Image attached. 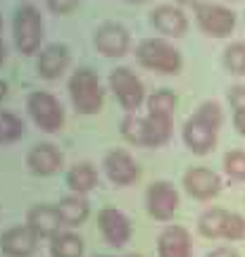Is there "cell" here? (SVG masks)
<instances>
[{"label":"cell","instance_id":"cell-1","mask_svg":"<svg viewBox=\"0 0 245 257\" xmlns=\"http://www.w3.org/2000/svg\"><path fill=\"white\" fill-rule=\"evenodd\" d=\"M221 126V110L217 102H202L198 112L183 126V141L193 153L205 155L217 141V128Z\"/></svg>","mask_w":245,"mask_h":257},{"label":"cell","instance_id":"cell-2","mask_svg":"<svg viewBox=\"0 0 245 257\" xmlns=\"http://www.w3.org/2000/svg\"><path fill=\"white\" fill-rule=\"evenodd\" d=\"M138 62L148 67V69H155L160 74H176L181 69V55L174 46H169L162 38H148L143 41L136 50Z\"/></svg>","mask_w":245,"mask_h":257},{"label":"cell","instance_id":"cell-3","mask_svg":"<svg viewBox=\"0 0 245 257\" xmlns=\"http://www.w3.org/2000/svg\"><path fill=\"white\" fill-rule=\"evenodd\" d=\"M74 107L81 114H95L102 105V88H100L98 76L91 69H79L69 81Z\"/></svg>","mask_w":245,"mask_h":257},{"label":"cell","instance_id":"cell-4","mask_svg":"<svg viewBox=\"0 0 245 257\" xmlns=\"http://www.w3.org/2000/svg\"><path fill=\"white\" fill-rule=\"evenodd\" d=\"M43 38V19L34 5H22L15 15V41H17L19 53L31 55L36 53Z\"/></svg>","mask_w":245,"mask_h":257},{"label":"cell","instance_id":"cell-5","mask_svg":"<svg viewBox=\"0 0 245 257\" xmlns=\"http://www.w3.org/2000/svg\"><path fill=\"white\" fill-rule=\"evenodd\" d=\"M27 107H29V112H31L34 121H36L43 131L53 134V131H60V128H62V124H64L62 107H60V102L55 100L50 93H41V91L31 93Z\"/></svg>","mask_w":245,"mask_h":257},{"label":"cell","instance_id":"cell-6","mask_svg":"<svg viewBox=\"0 0 245 257\" xmlns=\"http://www.w3.org/2000/svg\"><path fill=\"white\" fill-rule=\"evenodd\" d=\"M195 19H198V27L207 34V36L214 38H224L228 36L233 27H236V15L231 10L221 8V5H198L195 10Z\"/></svg>","mask_w":245,"mask_h":257},{"label":"cell","instance_id":"cell-7","mask_svg":"<svg viewBox=\"0 0 245 257\" xmlns=\"http://www.w3.org/2000/svg\"><path fill=\"white\" fill-rule=\"evenodd\" d=\"M109 86H112V91L114 95L119 98L121 102V107L129 112H134L141 107V102H143V83L136 79V74H131L127 67H119L114 72L109 74Z\"/></svg>","mask_w":245,"mask_h":257},{"label":"cell","instance_id":"cell-8","mask_svg":"<svg viewBox=\"0 0 245 257\" xmlns=\"http://www.w3.org/2000/svg\"><path fill=\"white\" fill-rule=\"evenodd\" d=\"M38 233L29 224L24 226H12L0 236V250L10 257H29L36 250Z\"/></svg>","mask_w":245,"mask_h":257},{"label":"cell","instance_id":"cell-9","mask_svg":"<svg viewBox=\"0 0 245 257\" xmlns=\"http://www.w3.org/2000/svg\"><path fill=\"white\" fill-rule=\"evenodd\" d=\"M98 224H100V231H102L105 240H107L112 248H121L131 238V224H129V219L119 210H112V207L100 210Z\"/></svg>","mask_w":245,"mask_h":257},{"label":"cell","instance_id":"cell-10","mask_svg":"<svg viewBox=\"0 0 245 257\" xmlns=\"http://www.w3.org/2000/svg\"><path fill=\"white\" fill-rule=\"evenodd\" d=\"M179 207V193L174 191L172 184L167 181H157L150 186L148 191V212L153 214L155 219H169Z\"/></svg>","mask_w":245,"mask_h":257},{"label":"cell","instance_id":"cell-11","mask_svg":"<svg viewBox=\"0 0 245 257\" xmlns=\"http://www.w3.org/2000/svg\"><path fill=\"white\" fill-rule=\"evenodd\" d=\"M183 186L186 191L191 193L193 198L198 200H207L212 195H217L219 188H221V181L214 172H209L205 167H195V169H188L186 176H183Z\"/></svg>","mask_w":245,"mask_h":257},{"label":"cell","instance_id":"cell-12","mask_svg":"<svg viewBox=\"0 0 245 257\" xmlns=\"http://www.w3.org/2000/svg\"><path fill=\"white\" fill-rule=\"evenodd\" d=\"M105 172H107L109 181L117 186H129L138 179V167L131 160L129 153L124 150H112L105 157Z\"/></svg>","mask_w":245,"mask_h":257},{"label":"cell","instance_id":"cell-13","mask_svg":"<svg viewBox=\"0 0 245 257\" xmlns=\"http://www.w3.org/2000/svg\"><path fill=\"white\" fill-rule=\"evenodd\" d=\"M95 48L107 57H121L129 48V34L119 24H102L95 31Z\"/></svg>","mask_w":245,"mask_h":257},{"label":"cell","instance_id":"cell-14","mask_svg":"<svg viewBox=\"0 0 245 257\" xmlns=\"http://www.w3.org/2000/svg\"><path fill=\"white\" fill-rule=\"evenodd\" d=\"M153 27L157 31H162L164 36H174L179 38L186 34V29H188V19L183 15L179 8H174V5H160L157 10H153Z\"/></svg>","mask_w":245,"mask_h":257},{"label":"cell","instance_id":"cell-15","mask_svg":"<svg viewBox=\"0 0 245 257\" xmlns=\"http://www.w3.org/2000/svg\"><path fill=\"white\" fill-rule=\"evenodd\" d=\"M160 257H191V236L183 226H169L157 240Z\"/></svg>","mask_w":245,"mask_h":257},{"label":"cell","instance_id":"cell-16","mask_svg":"<svg viewBox=\"0 0 245 257\" xmlns=\"http://www.w3.org/2000/svg\"><path fill=\"white\" fill-rule=\"evenodd\" d=\"M27 165L34 174L48 176L55 174L60 167H62V155L57 153V148L50 146V143H41V146H34L31 153L27 155Z\"/></svg>","mask_w":245,"mask_h":257},{"label":"cell","instance_id":"cell-17","mask_svg":"<svg viewBox=\"0 0 245 257\" xmlns=\"http://www.w3.org/2000/svg\"><path fill=\"white\" fill-rule=\"evenodd\" d=\"M27 224L38 236H50V238L60 233V226H64L57 207H48V205H36L34 210H29Z\"/></svg>","mask_w":245,"mask_h":257},{"label":"cell","instance_id":"cell-18","mask_svg":"<svg viewBox=\"0 0 245 257\" xmlns=\"http://www.w3.org/2000/svg\"><path fill=\"white\" fill-rule=\"evenodd\" d=\"M69 64V53L64 46H48L38 57V74L43 79H57Z\"/></svg>","mask_w":245,"mask_h":257},{"label":"cell","instance_id":"cell-19","mask_svg":"<svg viewBox=\"0 0 245 257\" xmlns=\"http://www.w3.org/2000/svg\"><path fill=\"white\" fill-rule=\"evenodd\" d=\"M57 212L62 217L64 226H79L88 217V202L83 200L81 195H69L57 205Z\"/></svg>","mask_w":245,"mask_h":257},{"label":"cell","instance_id":"cell-20","mask_svg":"<svg viewBox=\"0 0 245 257\" xmlns=\"http://www.w3.org/2000/svg\"><path fill=\"white\" fill-rule=\"evenodd\" d=\"M146 131H148V146H162L172 136V117L162 114H150L146 117Z\"/></svg>","mask_w":245,"mask_h":257},{"label":"cell","instance_id":"cell-21","mask_svg":"<svg viewBox=\"0 0 245 257\" xmlns=\"http://www.w3.org/2000/svg\"><path fill=\"white\" fill-rule=\"evenodd\" d=\"M53 257H81L83 255V240L76 233H57L50 243Z\"/></svg>","mask_w":245,"mask_h":257},{"label":"cell","instance_id":"cell-22","mask_svg":"<svg viewBox=\"0 0 245 257\" xmlns=\"http://www.w3.org/2000/svg\"><path fill=\"white\" fill-rule=\"evenodd\" d=\"M226 219H228V212H224V210H207L198 221L200 233H202V236H207V238H219V236H224Z\"/></svg>","mask_w":245,"mask_h":257},{"label":"cell","instance_id":"cell-23","mask_svg":"<svg viewBox=\"0 0 245 257\" xmlns=\"http://www.w3.org/2000/svg\"><path fill=\"white\" fill-rule=\"evenodd\" d=\"M95 181H98V174H95V169H93L91 165H76L67 174V184H69V188L72 191H76L79 195L81 193H88L95 186Z\"/></svg>","mask_w":245,"mask_h":257},{"label":"cell","instance_id":"cell-24","mask_svg":"<svg viewBox=\"0 0 245 257\" xmlns=\"http://www.w3.org/2000/svg\"><path fill=\"white\" fill-rule=\"evenodd\" d=\"M121 134L129 143L134 146H148V131H146V117H138L134 112H129L121 121Z\"/></svg>","mask_w":245,"mask_h":257},{"label":"cell","instance_id":"cell-25","mask_svg":"<svg viewBox=\"0 0 245 257\" xmlns=\"http://www.w3.org/2000/svg\"><path fill=\"white\" fill-rule=\"evenodd\" d=\"M24 136V121L10 112H0V143H12Z\"/></svg>","mask_w":245,"mask_h":257},{"label":"cell","instance_id":"cell-26","mask_svg":"<svg viewBox=\"0 0 245 257\" xmlns=\"http://www.w3.org/2000/svg\"><path fill=\"white\" fill-rule=\"evenodd\" d=\"M174 107H176V95H174L172 91H167V88H162V91H157L148 100V110H150V114H162V117H172Z\"/></svg>","mask_w":245,"mask_h":257},{"label":"cell","instance_id":"cell-27","mask_svg":"<svg viewBox=\"0 0 245 257\" xmlns=\"http://www.w3.org/2000/svg\"><path fill=\"white\" fill-rule=\"evenodd\" d=\"M224 64L231 74H245V43H233L224 50Z\"/></svg>","mask_w":245,"mask_h":257},{"label":"cell","instance_id":"cell-28","mask_svg":"<svg viewBox=\"0 0 245 257\" xmlns=\"http://www.w3.org/2000/svg\"><path fill=\"white\" fill-rule=\"evenodd\" d=\"M224 169H226L228 176H233V179H245V153L243 150H233V153H228L224 157Z\"/></svg>","mask_w":245,"mask_h":257},{"label":"cell","instance_id":"cell-29","mask_svg":"<svg viewBox=\"0 0 245 257\" xmlns=\"http://www.w3.org/2000/svg\"><path fill=\"white\" fill-rule=\"evenodd\" d=\"M224 238H228V240L245 238V219L240 214H228L226 229H224Z\"/></svg>","mask_w":245,"mask_h":257},{"label":"cell","instance_id":"cell-30","mask_svg":"<svg viewBox=\"0 0 245 257\" xmlns=\"http://www.w3.org/2000/svg\"><path fill=\"white\" fill-rule=\"evenodd\" d=\"M76 3L79 0H48V8L53 10L55 15H67L76 8Z\"/></svg>","mask_w":245,"mask_h":257},{"label":"cell","instance_id":"cell-31","mask_svg":"<svg viewBox=\"0 0 245 257\" xmlns=\"http://www.w3.org/2000/svg\"><path fill=\"white\" fill-rule=\"evenodd\" d=\"M231 105H233V110H245V86H238L231 91Z\"/></svg>","mask_w":245,"mask_h":257},{"label":"cell","instance_id":"cell-32","mask_svg":"<svg viewBox=\"0 0 245 257\" xmlns=\"http://www.w3.org/2000/svg\"><path fill=\"white\" fill-rule=\"evenodd\" d=\"M233 124H236V128L245 136V110H236V112H233Z\"/></svg>","mask_w":245,"mask_h":257},{"label":"cell","instance_id":"cell-33","mask_svg":"<svg viewBox=\"0 0 245 257\" xmlns=\"http://www.w3.org/2000/svg\"><path fill=\"white\" fill-rule=\"evenodd\" d=\"M207 257H238L233 250H228V248H217V250H212Z\"/></svg>","mask_w":245,"mask_h":257},{"label":"cell","instance_id":"cell-34","mask_svg":"<svg viewBox=\"0 0 245 257\" xmlns=\"http://www.w3.org/2000/svg\"><path fill=\"white\" fill-rule=\"evenodd\" d=\"M5 55H8V48H5V43H3V38H0V64L5 62Z\"/></svg>","mask_w":245,"mask_h":257},{"label":"cell","instance_id":"cell-35","mask_svg":"<svg viewBox=\"0 0 245 257\" xmlns=\"http://www.w3.org/2000/svg\"><path fill=\"white\" fill-rule=\"evenodd\" d=\"M5 95H8V83H3V81H0V100H3Z\"/></svg>","mask_w":245,"mask_h":257},{"label":"cell","instance_id":"cell-36","mask_svg":"<svg viewBox=\"0 0 245 257\" xmlns=\"http://www.w3.org/2000/svg\"><path fill=\"white\" fill-rule=\"evenodd\" d=\"M179 3H183V5H198L200 0H179Z\"/></svg>","mask_w":245,"mask_h":257},{"label":"cell","instance_id":"cell-37","mask_svg":"<svg viewBox=\"0 0 245 257\" xmlns=\"http://www.w3.org/2000/svg\"><path fill=\"white\" fill-rule=\"evenodd\" d=\"M129 3H143V0H129Z\"/></svg>","mask_w":245,"mask_h":257},{"label":"cell","instance_id":"cell-38","mask_svg":"<svg viewBox=\"0 0 245 257\" xmlns=\"http://www.w3.org/2000/svg\"><path fill=\"white\" fill-rule=\"evenodd\" d=\"M95 257H109V255H95Z\"/></svg>","mask_w":245,"mask_h":257},{"label":"cell","instance_id":"cell-39","mask_svg":"<svg viewBox=\"0 0 245 257\" xmlns=\"http://www.w3.org/2000/svg\"><path fill=\"white\" fill-rule=\"evenodd\" d=\"M127 257H141V255H127Z\"/></svg>","mask_w":245,"mask_h":257}]
</instances>
